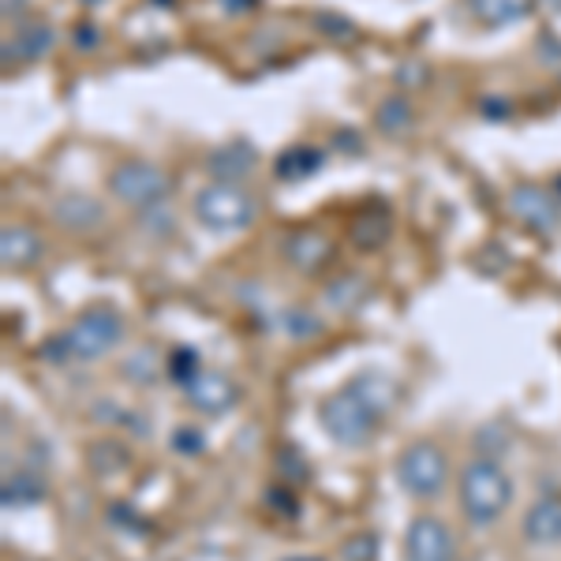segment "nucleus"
I'll use <instances>...</instances> for the list:
<instances>
[{
	"instance_id": "1",
	"label": "nucleus",
	"mask_w": 561,
	"mask_h": 561,
	"mask_svg": "<svg viewBox=\"0 0 561 561\" xmlns=\"http://www.w3.org/2000/svg\"><path fill=\"white\" fill-rule=\"evenodd\" d=\"M513 502V479L502 472V465L491 457H479L460 476V510L476 528H491V524L510 510Z\"/></svg>"
},
{
	"instance_id": "2",
	"label": "nucleus",
	"mask_w": 561,
	"mask_h": 561,
	"mask_svg": "<svg viewBox=\"0 0 561 561\" xmlns=\"http://www.w3.org/2000/svg\"><path fill=\"white\" fill-rule=\"evenodd\" d=\"M319 415H322L325 434L345 449L367 446L370 434L378 427V415L370 412V404L356 393V389H341V393L325 397Z\"/></svg>"
},
{
	"instance_id": "3",
	"label": "nucleus",
	"mask_w": 561,
	"mask_h": 561,
	"mask_svg": "<svg viewBox=\"0 0 561 561\" xmlns=\"http://www.w3.org/2000/svg\"><path fill=\"white\" fill-rule=\"evenodd\" d=\"M108 192L116 203L131 206V210H153L173 192V176L165 169L150 165V161H121L108 173Z\"/></svg>"
},
{
	"instance_id": "4",
	"label": "nucleus",
	"mask_w": 561,
	"mask_h": 561,
	"mask_svg": "<svg viewBox=\"0 0 561 561\" xmlns=\"http://www.w3.org/2000/svg\"><path fill=\"white\" fill-rule=\"evenodd\" d=\"M124 337V319L113 311V307H90L87 314H79L76 322L65 330L60 341V352L76 359H98L105 356L108 348H116Z\"/></svg>"
},
{
	"instance_id": "5",
	"label": "nucleus",
	"mask_w": 561,
	"mask_h": 561,
	"mask_svg": "<svg viewBox=\"0 0 561 561\" xmlns=\"http://www.w3.org/2000/svg\"><path fill=\"white\" fill-rule=\"evenodd\" d=\"M195 217L210 232H240L255 221V198L240 184H206L195 195Z\"/></svg>"
},
{
	"instance_id": "6",
	"label": "nucleus",
	"mask_w": 561,
	"mask_h": 561,
	"mask_svg": "<svg viewBox=\"0 0 561 561\" xmlns=\"http://www.w3.org/2000/svg\"><path fill=\"white\" fill-rule=\"evenodd\" d=\"M397 479L412 497H438L446 491V479H449V460L442 454L438 446L431 442H415L401 454L397 460Z\"/></svg>"
},
{
	"instance_id": "7",
	"label": "nucleus",
	"mask_w": 561,
	"mask_h": 561,
	"mask_svg": "<svg viewBox=\"0 0 561 561\" xmlns=\"http://www.w3.org/2000/svg\"><path fill=\"white\" fill-rule=\"evenodd\" d=\"M409 561H449L454 558V531L438 517H415L404 539Z\"/></svg>"
},
{
	"instance_id": "8",
	"label": "nucleus",
	"mask_w": 561,
	"mask_h": 561,
	"mask_svg": "<svg viewBox=\"0 0 561 561\" xmlns=\"http://www.w3.org/2000/svg\"><path fill=\"white\" fill-rule=\"evenodd\" d=\"M184 393H187V404L203 415H221L237 401V386H232V378H225L221 370H198L192 382L184 386Z\"/></svg>"
},
{
	"instance_id": "9",
	"label": "nucleus",
	"mask_w": 561,
	"mask_h": 561,
	"mask_svg": "<svg viewBox=\"0 0 561 561\" xmlns=\"http://www.w3.org/2000/svg\"><path fill=\"white\" fill-rule=\"evenodd\" d=\"M510 210L517 221H524L536 232H550L558 225V198L550 192H542L536 184H520L510 195Z\"/></svg>"
},
{
	"instance_id": "10",
	"label": "nucleus",
	"mask_w": 561,
	"mask_h": 561,
	"mask_svg": "<svg viewBox=\"0 0 561 561\" xmlns=\"http://www.w3.org/2000/svg\"><path fill=\"white\" fill-rule=\"evenodd\" d=\"M255 161H259V153L251 142L232 139V142H225V147L210 150L206 169H210V176L217 180V184H240V180H248L251 173H255Z\"/></svg>"
},
{
	"instance_id": "11",
	"label": "nucleus",
	"mask_w": 561,
	"mask_h": 561,
	"mask_svg": "<svg viewBox=\"0 0 561 561\" xmlns=\"http://www.w3.org/2000/svg\"><path fill=\"white\" fill-rule=\"evenodd\" d=\"M280 251H285V259L293 262L296 270H304V274H319V270L330 266V259H333V243L314 229L288 232L285 243H280Z\"/></svg>"
},
{
	"instance_id": "12",
	"label": "nucleus",
	"mask_w": 561,
	"mask_h": 561,
	"mask_svg": "<svg viewBox=\"0 0 561 561\" xmlns=\"http://www.w3.org/2000/svg\"><path fill=\"white\" fill-rule=\"evenodd\" d=\"M42 259V240L26 225H4L0 232V262L4 270H31Z\"/></svg>"
},
{
	"instance_id": "13",
	"label": "nucleus",
	"mask_w": 561,
	"mask_h": 561,
	"mask_svg": "<svg viewBox=\"0 0 561 561\" xmlns=\"http://www.w3.org/2000/svg\"><path fill=\"white\" fill-rule=\"evenodd\" d=\"M53 217H57V221L65 225V229H71V232H94L98 225L105 221V210H102V203H98V198L71 192L65 198H57Z\"/></svg>"
},
{
	"instance_id": "14",
	"label": "nucleus",
	"mask_w": 561,
	"mask_h": 561,
	"mask_svg": "<svg viewBox=\"0 0 561 561\" xmlns=\"http://www.w3.org/2000/svg\"><path fill=\"white\" fill-rule=\"evenodd\" d=\"M524 536L539 547H550V542H561V497H542L528 510L524 517Z\"/></svg>"
},
{
	"instance_id": "15",
	"label": "nucleus",
	"mask_w": 561,
	"mask_h": 561,
	"mask_svg": "<svg viewBox=\"0 0 561 561\" xmlns=\"http://www.w3.org/2000/svg\"><path fill=\"white\" fill-rule=\"evenodd\" d=\"M53 49V31L45 23H26L15 31V38H8L4 45V60L12 65L15 60H42L45 53Z\"/></svg>"
},
{
	"instance_id": "16",
	"label": "nucleus",
	"mask_w": 561,
	"mask_h": 561,
	"mask_svg": "<svg viewBox=\"0 0 561 561\" xmlns=\"http://www.w3.org/2000/svg\"><path fill=\"white\" fill-rule=\"evenodd\" d=\"M531 4H536V0H468V8L476 12V20L486 23V26L517 23L531 12Z\"/></svg>"
},
{
	"instance_id": "17",
	"label": "nucleus",
	"mask_w": 561,
	"mask_h": 561,
	"mask_svg": "<svg viewBox=\"0 0 561 561\" xmlns=\"http://www.w3.org/2000/svg\"><path fill=\"white\" fill-rule=\"evenodd\" d=\"M348 389H356L359 397L370 404V412L382 420V415L393 409V401H397V386L389 382L386 375H375V370H367V375H359V378H352V386Z\"/></svg>"
},
{
	"instance_id": "18",
	"label": "nucleus",
	"mask_w": 561,
	"mask_h": 561,
	"mask_svg": "<svg viewBox=\"0 0 561 561\" xmlns=\"http://www.w3.org/2000/svg\"><path fill=\"white\" fill-rule=\"evenodd\" d=\"M322 169V153L314 147H293L277 158V176L280 180H307Z\"/></svg>"
},
{
	"instance_id": "19",
	"label": "nucleus",
	"mask_w": 561,
	"mask_h": 561,
	"mask_svg": "<svg viewBox=\"0 0 561 561\" xmlns=\"http://www.w3.org/2000/svg\"><path fill=\"white\" fill-rule=\"evenodd\" d=\"M364 296H367L364 277H341L325 288V304H330L333 311H356V307L364 304Z\"/></svg>"
},
{
	"instance_id": "20",
	"label": "nucleus",
	"mask_w": 561,
	"mask_h": 561,
	"mask_svg": "<svg viewBox=\"0 0 561 561\" xmlns=\"http://www.w3.org/2000/svg\"><path fill=\"white\" fill-rule=\"evenodd\" d=\"M386 237H389L386 217H359V221H352V243H359L364 251H375Z\"/></svg>"
},
{
	"instance_id": "21",
	"label": "nucleus",
	"mask_w": 561,
	"mask_h": 561,
	"mask_svg": "<svg viewBox=\"0 0 561 561\" xmlns=\"http://www.w3.org/2000/svg\"><path fill=\"white\" fill-rule=\"evenodd\" d=\"M378 124H382L386 135H401L412 124V108L404 98H386L382 108H378Z\"/></svg>"
},
{
	"instance_id": "22",
	"label": "nucleus",
	"mask_w": 561,
	"mask_h": 561,
	"mask_svg": "<svg viewBox=\"0 0 561 561\" xmlns=\"http://www.w3.org/2000/svg\"><path fill=\"white\" fill-rule=\"evenodd\" d=\"M45 491H42V483L38 479H8L4 483V505H31V502H38Z\"/></svg>"
},
{
	"instance_id": "23",
	"label": "nucleus",
	"mask_w": 561,
	"mask_h": 561,
	"mask_svg": "<svg viewBox=\"0 0 561 561\" xmlns=\"http://www.w3.org/2000/svg\"><path fill=\"white\" fill-rule=\"evenodd\" d=\"M169 370H173L176 382L187 386L198 375V356H195L192 348H180V352H173V359H169Z\"/></svg>"
},
{
	"instance_id": "24",
	"label": "nucleus",
	"mask_w": 561,
	"mask_h": 561,
	"mask_svg": "<svg viewBox=\"0 0 561 561\" xmlns=\"http://www.w3.org/2000/svg\"><path fill=\"white\" fill-rule=\"evenodd\" d=\"M217 4H221L229 15H243V12H251V8H255L259 0H217Z\"/></svg>"
},
{
	"instance_id": "25",
	"label": "nucleus",
	"mask_w": 561,
	"mask_h": 561,
	"mask_svg": "<svg viewBox=\"0 0 561 561\" xmlns=\"http://www.w3.org/2000/svg\"><path fill=\"white\" fill-rule=\"evenodd\" d=\"M76 45H79V49H94V45H98V31H94V26H79V31H76Z\"/></svg>"
},
{
	"instance_id": "26",
	"label": "nucleus",
	"mask_w": 561,
	"mask_h": 561,
	"mask_svg": "<svg viewBox=\"0 0 561 561\" xmlns=\"http://www.w3.org/2000/svg\"><path fill=\"white\" fill-rule=\"evenodd\" d=\"M187 431H192V427H180V434H176L180 446H184V449H198V446H203V442H198V434L192 438V434H187Z\"/></svg>"
},
{
	"instance_id": "27",
	"label": "nucleus",
	"mask_w": 561,
	"mask_h": 561,
	"mask_svg": "<svg viewBox=\"0 0 561 561\" xmlns=\"http://www.w3.org/2000/svg\"><path fill=\"white\" fill-rule=\"evenodd\" d=\"M542 8H547V12H554V15H561V0H539Z\"/></svg>"
},
{
	"instance_id": "28",
	"label": "nucleus",
	"mask_w": 561,
	"mask_h": 561,
	"mask_svg": "<svg viewBox=\"0 0 561 561\" xmlns=\"http://www.w3.org/2000/svg\"><path fill=\"white\" fill-rule=\"evenodd\" d=\"M554 198H561V176L554 180Z\"/></svg>"
},
{
	"instance_id": "29",
	"label": "nucleus",
	"mask_w": 561,
	"mask_h": 561,
	"mask_svg": "<svg viewBox=\"0 0 561 561\" xmlns=\"http://www.w3.org/2000/svg\"><path fill=\"white\" fill-rule=\"evenodd\" d=\"M296 561H319V558H296Z\"/></svg>"
},
{
	"instance_id": "30",
	"label": "nucleus",
	"mask_w": 561,
	"mask_h": 561,
	"mask_svg": "<svg viewBox=\"0 0 561 561\" xmlns=\"http://www.w3.org/2000/svg\"><path fill=\"white\" fill-rule=\"evenodd\" d=\"M449 561H457V558H449Z\"/></svg>"
}]
</instances>
